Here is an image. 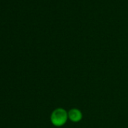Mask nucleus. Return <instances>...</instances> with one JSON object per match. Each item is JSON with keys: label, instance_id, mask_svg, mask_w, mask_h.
<instances>
[{"label": "nucleus", "instance_id": "1", "mask_svg": "<svg viewBox=\"0 0 128 128\" xmlns=\"http://www.w3.org/2000/svg\"><path fill=\"white\" fill-rule=\"evenodd\" d=\"M68 119V112L62 108L54 109L50 115V121L52 124L57 127L65 125Z\"/></svg>", "mask_w": 128, "mask_h": 128}, {"label": "nucleus", "instance_id": "2", "mask_svg": "<svg viewBox=\"0 0 128 128\" xmlns=\"http://www.w3.org/2000/svg\"><path fill=\"white\" fill-rule=\"evenodd\" d=\"M68 117L72 122L78 123L82 120L83 114L78 108H72L68 112Z\"/></svg>", "mask_w": 128, "mask_h": 128}]
</instances>
